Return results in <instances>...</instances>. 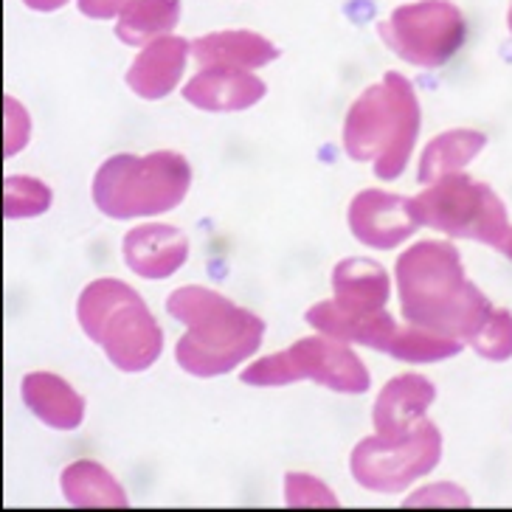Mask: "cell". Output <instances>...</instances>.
I'll list each match as a JSON object with an SVG mask.
<instances>
[{
    "label": "cell",
    "mask_w": 512,
    "mask_h": 512,
    "mask_svg": "<svg viewBox=\"0 0 512 512\" xmlns=\"http://www.w3.org/2000/svg\"><path fill=\"white\" fill-rule=\"evenodd\" d=\"M397 293L403 318L414 327L470 344L493 304L470 282L462 256L451 242L425 240L397 259Z\"/></svg>",
    "instance_id": "1"
},
{
    "label": "cell",
    "mask_w": 512,
    "mask_h": 512,
    "mask_svg": "<svg viewBox=\"0 0 512 512\" xmlns=\"http://www.w3.org/2000/svg\"><path fill=\"white\" fill-rule=\"evenodd\" d=\"M166 313L181 321L186 335L175 347V361L186 375L220 377L251 361L265 338V321L228 302L211 287H178L166 299Z\"/></svg>",
    "instance_id": "2"
},
{
    "label": "cell",
    "mask_w": 512,
    "mask_h": 512,
    "mask_svg": "<svg viewBox=\"0 0 512 512\" xmlns=\"http://www.w3.org/2000/svg\"><path fill=\"white\" fill-rule=\"evenodd\" d=\"M420 99L406 76L389 71L352 102L344 119V150L352 161H372L380 181H397L417 147Z\"/></svg>",
    "instance_id": "3"
},
{
    "label": "cell",
    "mask_w": 512,
    "mask_h": 512,
    "mask_svg": "<svg viewBox=\"0 0 512 512\" xmlns=\"http://www.w3.org/2000/svg\"><path fill=\"white\" fill-rule=\"evenodd\" d=\"M76 318L93 344L105 349L119 372H147L164 352V330L150 307L121 279H96L82 290Z\"/></svg>",
    "instance_id": "4"
},
{
    "label": "cell",
    "mask_w": 512,
    "mask_h": 512,
    "mask_svg": "<svg viewBox=\"0 0 512 512\" xmlns=\"http://www.w3.org/2000/svg\"><path fill=\"white\" fill-rule=\"evenodd\" d=\"M192 189V166L181 152L113 155L96 169L91 195L110 220H138L178 209Z\"/></svg>",
    "instance_id": "5"
},
{
    "label": "cell",
    "mask_w": 512,
    "mask_h": 512,
    "mask_svg": "<svg viewBox=\"0 0 512 512\" xmlns=\"http://www.w3.org/2000/svg\"><path fill=\"white\" fill-rule=\"evenodd\" d=\"M411 206L420 226L434 228L453 240H473L496 248L510 228V214L496 189L473 181L465 172L428 183L425 192L411 197Z\"/></svg>",
    "instance_id": "6"
},
{
    "label": "cell",
    "mask_w": 512,
    "mask_h": 512,
    "mask_svg": "<svg viewBox=\"0 0 512 512\" xmlns=\"http://www.w3.org/2000/svg\"><path fill=\"white\" fill-rule=\"evenodd\" d=\"M240 380L245 386H256V389L316 380L318 386L330 392L363 394L369 389V369L349 349L347 341L318 332L313 338H302L293 347L245 366Z\"/></svg>",
    "instance_id": "7"
},
{
    "label": "cell",
    "mask_w": 512,
    "mask_h": 512,
    "mask_svg": "<svg viewBox=\"0 0 512 512\" xmlns=\"http://www.w3.org/2000/svg\"><path fill=\"white\" fill-rule=\"evenodd\" d=\"M377 34L403 62L422 71H437L465 46L467 23L451 0H417L377 23Z\"/></svg>",
    "instance_id": "8"
},
{
    "label": "cell",
    "mask_w": 512,
    "mask_h": 512,
    "mask_svg": "<svg viewBox=\"0 0 512 512\" xmlns=\"http://www.w3.org/2000/svg\"><path fill=\"white\" fill-rule=\"evenodd\" d=\"M442 459V434L431 420H422L411 434L400 439H361L352 451L349 470L363 490L372 493H403L408 484L428 476Z\"/></svg>",
    "instance_id": "9"
},
{
    "label": "cell",
    "mask_w": 512,
    "mask_h": 512,
    "mask_svg": "<svg viewBox=\"0 0 512 512\" xmlns=\"http://www.w3.org/2000/svg\"><path fill=\"white\" fill-rule=\"evenodd\" d=\"M347 220L352 237L375 251H392L422 228L414 217L411 197L383 189H363L352 197Z\"/></svg>",
    "instance_id": "10"
},
{
    "label": "cell",
    "mask_w": 512,
    "mask_h": 512,
    "mask_svg": "<svg viewBox=\"0 0 512 512\" xmlns=\"http://www.w3.org/2000/svg\"><path fill=\"white\" fill-rule=\"evenodd\" d=\"M124 265L141 279H169L189 259V237L166 223L130 228L121 242Z\"/></svg>",
    "instance_id": "11"
},
{
    "label": "cell",
    "mask_w": 512,
    "mask_h": 512,
    "mask_svg": "<svg viewBox=\"0 0 512 512\" xmlns=\"http://www.w3.org/2000/svg\"><path fill=\"white\" fill-rule=\"evenodd\" d=\"M265 82L242 68H200L186 85L183 99L206 113H237L265 99Z\"/></svg>",
    "instance_id": "12"
},
{
    "label": "cell",
    "mask_w": 512,
    "mask_h": 512,
    "mask_svg": "<svg viewBox=\"0 0 512 512\" xmlns=\"http://www.w3.org/2000/svg\"><path fill=\"white\" fill-rule=\"evenodd\" d=\"M437 400V386L422 375H397L377 394L372 408L375 434L386 439H400L411 434L431 403Z\"/></svg>",
    "instance_id": "13"
},
{
    "label": "cell",
    "mask_w": 512,
    "mask_h": 512,
    "mask_svg": "<svg viewBox=\"0 0 512 512\" xmlns=\"http://www.w3.org/2000/svg\"><path fill=\"white\" fill-rule=\"evenodd\" d=\"M189 54H192V43L172 34L144 46L127 71V88L147 102L166 99L181 85Z\"/></svg>",
    "instance_id": "14"
},
{
    "label": "cell",
    "mask_w": 512,
    "mask_h": 512,
    "mask_svg": "<svg viewBox=\"0 0 512 512\" xmlns=\"http://www.w3.org/2000/svg\"><path fill=\"white\" fill-rule=\"evenodd\" d=\"M332 302L347 316H372L386 310L392 296V282L383 265L363 256L341 259L332 268Z\"/></svg>",
    "instance_id": "15"
},
{
    "label": "cell",
    "mask_w": 512,
    "mask_h": 512,
    "mask_svg": "<svg viewBox=\"0 0 512 512\" xmlns=\"http://www.w3.org/2000/svg\"><path fill=\"white\" fill-rule=\"evenodd\" d=\"M23 403L54 431H76L85 422V400L68 380L54 372H29L20 383Z\"/></svg>",
    "instance_id": "16"
},
{
    "label": "cell",
    "mask_w": 512,
    "mask_h": 512,
    "mask_svg": "<svg viewBox=\"0 0 512 512\" xmlns=\"http://www.w3.org/2000/svg\"><path fill=\"white\" fill-rule=\"evenodd\" d=\"M197 68H242L256 71L279 57V48L256 31H214L192 40Z\"/></svg>",
    "instance_id": "17"
},
{
    "label": "cell",
    "mask_w": 512,
    "mask_h": 512,
    "mask_svg": "<svg viewBox=\"0 0 512 512\" xmlns=\"http://www.w3.org/2000/svg\"><path fill=\"white\" fill-rule=\"evenodd\" d=\"M60 487L65 501L79 510H99V507H107V510L119 507L121 510L130 504L124 487L113 479V473L93 459H79L74 465L65 467Z\"/></svg>",
    "instance_id": "18"
},
{
    "label": "cell",
    "mask_w": 512,
    "mask_h": 512,
    "mask_svg": "<svg viewBox=\"0 0 512 512\" xmlns=\"http://www.w3.org/2000/svg\"><path fill=\"white\" fill-rule=\"evenodd\" d=\"M487 147V136L482 130H445L439 133L425 150H422L420 169H417V181L422 186L439 181L445 175H456V172H465V166L470 161H476L482 150Z\"/></svg>",
    "instance_id": "19"
},
{
    "label": "cell",
    "mask_w": 512,
    "mask_h": 512,
    "mask_svg": "<svg viewBox=\"0 0 512 512\" xmlns=\"http://www.w3.org/2000/svg\"><path fill=\"white\" fill-rule=\"evenodd\" d=\"M181 23V0H133L116 20V37L124 46H150L169 37Z\"/></svg>",
    "instance_id": "20"
},
{
    "label": "cell",
    "mask_w": 512,
    "mask_h": 512,
    "mask_svg": "<svg viewBox=\"0 0 512 512\" xmlns=\"http://www.w3.org/2000/svg\"><path fill=\"white\" fill-rule=\"evenodd\" d=\"M54 203V192L46 183L29 175H9L3 181V217L6 220H26L46 214Z\"/></svg>",
    "instance_id": "21"
},
{
    "label": "cell",
    "mask_w": 512,
    "mask_h": 512,
    "mask_svg": "<svg viewBox=\"0 0 512 512\" xmlns=\"http://www.w3.org/2000/svg\"><path fill=\"white\" fill-rule=\"evenodd\" d=\"M470 347L484 361L504 363L512 358V313L504 307H493L479 332L470 338Z\"/></svg>",
    "instance_id": "22"
},
{
    "label": "cell",
    "mask_w": 512,
    "mask_h": 512,
    "mask_svg": "<svg viewBox=\"0 0 512 512\" xmlns=\"http://www.w3.org/2000/svg\"><path fill=\"white\" fill-rule=\"evenodd\" d=\"M285 501L287 507H338L335 493L310 473H287Z\"/></svg>",
    "instance_id": "23"
},
{
    "label": "cell",
    "mask_w": 512,
    "mask_h": 512,
    "mask_svg": "<svg viewBox=\"0 0 512 512\" xmlns=\"http://www.w3.org/2000/svg\"><path fill=\"white\" fill-rule=\"evenodd\" d=\"M31 141L29 110L15 96L3 99V155L12 158Z\"/></svg>",
    "instance_id": "24"
},
{
    "label": "cell",
    "mask_w": 512,
    "mask_h": 512,
    "mask_svg": "<svg viewBox=\"0 0 512 512\" xmlns=\"http://www.w3.org/2000/svg\"><path fill=\"white\" fill-rule=\"evenodd\" d=\"M406 507H470V496H467L462 487H456L451 482H439L417 490L414 496H408L403 501Z\"/></svg>",
    "instance_id": "25"
},
{
    "label": "cell",
    "mask_w": 512,
    "mask_h": 512,
    "mask_svg": "<svg viewBox=\"0 0 512 512\" xmlns=\"http://www.w3.org/2000/svg\"><path fill=\"white\" fill-rule=\"evenodd\" d=\"M133 0H76L79 12L91 20H113V17L124 15V9Z\"/></svg>",
    "instance_id": "26"
},
{
    "label": "cell",
    "mask_w": 512,
    "mask_h": 512,
    "mask_svg": "<svg viewBox=\"0 0 512 512\" xmlns=\"http://www.w3.org/2000/svg\"><path fill=\"white\" fill-rule=\"evenodd\" d=\"M23 3L29 6L31 12H57L68 0H23Z\"/></svg>",
    "instance_id": "27"
},
{
    "label": "cell",
    "mask_w": 512,
    "mask_h": 512,
    "mask_svg": "<svg viewBox=\"0 0 512 512\" xmlns=\"http://www.w3.org/2000/svg\"><path fill=\"white\" fill-rule=\"evenodd\" d=\"M493 251H498V254H504L512 262V226L507 228V234H504V237L498 240V245H496V248H493Z\"/></svg>",
    "instance_id": "28"
},
{
    "label": "cell",
    "mask_w": 512,
    "mask_h": 512,
    "mask_svg": "<svg viewBox=\"0 0 512 512\" xmlns=\"http://www.w3.org/2000/svg\"><path fill=\"white\" fill-rule=\"evenodd\" d=\"M507 29H510L512 34V0H510V12H507Z\"/></svg>",
    "instance_id": "29"
}]
</instances>
